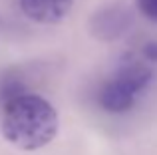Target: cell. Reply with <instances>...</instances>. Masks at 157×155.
<instances>
[{"instance_id":"obj_5","label":"cell","mask_w":157,"mask_h":155,"mask_svg":"<svg viewBox=\"0 0 157 155\" xmlns=\"http://www.w3.org/2000/svg\"><path fill=\"white\" fill-rule=\"evenodd\" d=\"M143 54H145L147 60H151V62H157V42L147 44V46L143 48Z\"/></svg>"},{"instance_id":"obj_4","label":"cell","mask_w":157,"mask_h":155,"mask_svg":"<svg viewBox=\"0 0 157 155\" xmlns=\"http://www.w3.org/2000/svg\"><path fill=\"white\" fill-rule=\"evenodd\" d=\"M137 8L147 20L157 22V0H137Z\"/></svg>"},{"instance_id":"obj_2","label":"cell","mask_w":157,"mask_h":155,"mask_svg":"<svg viewBox=\"0 0 157 155\" xmlns=\"http://www.w3.org/2000/svg\"><path fill=\"white\" fill-rule=\"evenodd\" d=\"M151 80H153V72L145 64H123L115 72V76L101 85L98 93V104L109 113H127L137 104V97L147 89Z\"/></svg>"},{"instance_id":"obj_1","label":"cell","mask_w":157,"mask_h":155,"mask_svg":"<svg viewBox=\"0 0 157 155\" xmlns=\"http://www.w3.org/2000/svg\"><path fill=\"white\" fill-rule=\"evenodd\" d=\"M58 125L56 108L42 96L24 92L4 101L2 135L24 151H36L48 145L56 137Z\"/></svg>"},{"instance_id":"obj_3","label":"cell","mask_w":157,"mask_h":155,"mask_svg":"<svg viewBox=\"0 0 157 155\" xmlns=\"http://www.w3.org/2000/svg\"><path fill=\"white\" fill-rule=\"evenodd\" d=\"M74 0H20V8L30 20L40 24H58L70 14Z\"/></svg>"}]
</instances>
